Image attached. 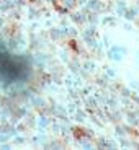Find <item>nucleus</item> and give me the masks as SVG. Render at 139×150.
<instances>
[{
    "label": "nucleus",
    "instance_id": "nucleus-1",
    "mask_svg": "<svg viewBox=\"0 0 139 150\" xmlns=\"http://www.w3.org/2000/svg\"><path fill=\"white\" fill-rule=\"evenodd\" d=\"M72 134H74L75 139H83L87 135V132H85V129H82V127H74L72 129Z\"/></svg>",
    "mask_w": 139,
    "mask_h": 150
},
{
    "label": "nucleus",
    "instance_id": "nucleus-2",
    "mask_svg": "<svg viewBox=\"0 0 139 150\" xmlns=\"http://www.w3.org/2000/svg\"><path fill=\"white\" fill-rule=\"evenodd\" d=\"M69 44H71V47H72V49H75V51H77V42H75V41H71Z\"/></svg>",
    "mask_w": 139,
    "mask_h": 150
}]
</instances>
